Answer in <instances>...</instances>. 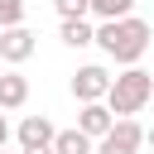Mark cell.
I'll return each instance as SVG.
<instances>
[{"label": "cell", "mask_w": 154, "mask_h": 154, "mask_svg": "<svg viewBox=\"0 0 154 154\" xmlns=\"http://www.w3.org/2000/svg\"><path fill=\"white\" fill-rule=\"evenodd\" d=\"M24 24V0H0V29Z\"/></svg>", "instance_id": "7c38bea8"}, {"label": "cell", "mask_w": 154, "mask_h": 154, "mask_svg": "<svg viewBox=\"0 0 154 154\" xmlns=\"http://www.w3.org/2000/svg\"><path fill=\"white\" fill-rule=\"evenodd\" d=\"M53 154H96V140H87V135L72 125V130H58V135H53Z\"/></svg>", "instance_id": "ba28073f"}, {"label": "cell", "mask_w": 154, "mask_h": 154, "mask_svg": "<svg viewBox=\"0 0 154 154\" xmlns=\"http://www.w3.org/2000/svg\"><path fill=\"white\" fill-rule=\"evenodd\" d=\"M34 29H24V24H14V29H0V63H10V67H19V63H29L34 58Z\"/></svg>", "instance_id": "277c9868"}, {"label": "cell", "mask_w": 154, "mask_h": 154, "mask_svg": "<svg viewBox=\"0 0 154 154\" xmlns=\"http://www.w3.org/2000/svg\"><path fill=\"white\" fill-rule=\"evenodd\" d=\"M0 154H5V149H0Z\"/></svg>", "instance_id": "d6986e66"}, {"label": "cell", "mask_w": 154, "mask_h": 154, "mask_svg": "<svg viewBox=\"0 0 154 154\" xmlns=\"http://www.w3.org/2000/svg\"><path fill=\"white\" fill-rule=\"evenodd\" d=\"M24 101H29V77L14 72V67L0 72V111H19Z\"/></svg>", "instance_id": "52a82bcc"}, {"label": "cell", "mask_w": 154, "mask_h": 154, "mask_svg": "<svg viewBox=\"0 0 154 154\" xmlns=\"http://www.w3.org/2000/svg\"><path fill=\"white\" fill-rule=\"evenodd\" d=\"M149 106H154V96H149Z\"/></svg>", "instance_id": "e0dca14e"}, {"label": "cell", "mask_w": 154, "mask_h": 154, "mask_svg": "<svg viewBox=\"0 0 154 154\" xmlns=\"http://www.w3.org/2000/svg\"><path fill=\"white\" fill-rule=\"evenodd\" d=\"M24 154H53V149H24Z\"/></svg>", "instance_id": "2e32d148"}, {"label": "cell", "mask_w": 154, "mask_h": 154, "mask_svg": "<svg viewBox=\"0 0 154 154\" xmlns=\"http://www.w3.org/2000/svg\"><path fill=\"white\" fill-rule=\"evenodd\" d=\"M111 125H116V116L106 111V101H87V106L77 111V130H82L87 140H106Z\"/></svg>", "instance_id": "8992f818"}, {"label": "cell", "mask_w": 154, "mask_h": 154, "mask_svg": "<svg viewBox=\"0 0 154 154\" xmlns=\"http://www.w3.org/2000/svg\"><path fill=\"white\" fill-rule=\"evenodd\" d=\"M96 154H140V149H116V144H106V140H96Z\"/></svg>", "instance_id": "4fadbf2b"}, {"label": "cell", "mask_w": 154, "mask_h": 154, "mask_svg": "<svg viewBox=\"0 0 154 154\" xmlns=\"http://www.w3.org/2000/svg\"><path fill=\"white\" fill-rule=\"evenodd\" d=\"M154 96V77L144 67H125L120 77H111V91H106V111L120 120V116H140Z\"/></svg>", "instance_id": "7a4b0ae2"}, {"label": "cell", "mask_w": 154, "mask_h": 154, "mask_svg": "<svg viewBox=\"0 0 154 154\" xmlns=\"http://www.w3.org/2000/svg\"><path fill=\"white\" fill-rule=\"evenodd\" d=\"M149 38H154V29H149L140 14L106 19V24L96 29V43H101V53H106L111 63H120V67H140V58L149 53Z\"/></svg>", "instance_id": "6da1fadb"}, {"label": "cell", "mask_w": 154, "mask_h": 154, "mask_svg": "<svg viewBox=\"0 0 154 154\" xmlns=\"http://www.w3.org/2000/svg\"><path fill=\"white\" fill-rule=\"evenodd\" d=\"M130 10H135V0H91V14H96L101 24H106V19H125Z\"/></svg>", "instance_id": "30bf717a"}, {"label": "cell", "mask_w": 154, "mask_h": 154, "mask_svg": "<svg viewBox=\"0 0 154 154\" xmlns=\"http://www.w3.org/2000/svg\"><path fill=\"white\" fill-rule=\"evenodd\" d=\"M144 144H149V149H154V125H149V130H144Z\"/></svg>", "instance_id": "9a60e30c"}, {"label": "cell", "mask_w": 154, "mask_h": 154, "mask_svg": "<svg viewBox=\"0 0 154 154\" xmlns=\"http://www.w3.org/2000/svg\"><path fill=\"white\" fill-rule=\"evenodd\" d=\"M106 91H111V72L101 67V63H87V67H77L72 72V96L87 106V101H106Z\"/></svg>", "instance_id": "3957f363"}, {"label": "cell", "mask_w": 154, "mask_h": 154, "mask_svg": "<svg viewBox=\"0 0 154 154\" xmlns=\"http://www.w3.org/2000/svg\"><path fill=\"white\" fill-rule=\"evenodd\" d=\"M53 10H58L63 19H87V14H91V0H53Z\"/></svg>", "instance_id": "8fae6325"}, {"label": "cell", "mask_w": 154, "mask_h": 154, "mask_svg": "<svg viewBox=\"0 0 154 154\" xmlns=\"http://www.w3.org/2000/svg\"><path fill=\"white\" fill-rule=\"evenodd\" d=\"M0 72H5V67H0Z\"/></svg>", "instance_id": "ac0fdd59"}, {"label": "cell", "mask_w": 154, "mask_h": 154, "mask_svg": "<svg viewBox=\"0 0 154 154\" xmlns=\"http://www.w3.org/2000/svg\"><path fill=\"white\" fill-rule=\"evenodd\" d=\"M63 43L67 48H87V43H96V29L87 19H63Z\"/></svg>", "instance_id": "9c48e42d"}, {"label": "cell", "mask_w": 154, "mask_h": 154, "mask_svg": "<svg viewBox=\"0 0 154 154\" xmlns=\"http://www.w3.org/2000/svg\"><path fill=\"white\" fill-rule=\"evenodd\" d=\"M14 135H19V154H24V149H53V135H58V125H53L48 116H24Z\"/></svg>", "instance_id": "5b68a950"}, {"label": "cell", "mask_w": 154, "mask_h": 154, "mask_svg": "<svg viewBox=\"0 0 154 154\" xmlns=\"http://www.w3.org/2000/svg\"><path fill=\"white\" fill-rule=\"evenodd\" d=\"M5 140H10V120H5V111H0V149H5Z\"/></svg>", "instance_id": "5bb4252c"}]
</instances>
